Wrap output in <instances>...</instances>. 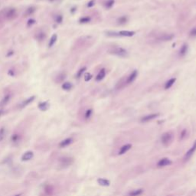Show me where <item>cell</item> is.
<instances>
[{
  "instance_id": "3957f363",
  "label": "cell",
  "mask_w": 196,
  "mask_h": 196,
  "mask_svg": "<svg viewBox=\"0 0 196 196\" xmlns=\"http://www.w3.org/2000/svg\"><path fill=\"white\" fill-rule=\"evenodd\" d=\"M136 32L133 31H120V32H107V34L108 36L113 37H132L135 35Z\"/></svg>"
},
{
  "instance_id": "d4e9b609",
  "label": "cell",
  "mask_w": 196,
  "mask_h": 196,
  "mask_svg": "<svg viewBox=\"0 0 196 196\" xmlns=\"http://www.w3.org/2000/svg\"><path fill=\"white\" fill-rule=\"evenodd\" d=\"M57 40H58V34H54L51 37V38H50V40H49V42H48L49 48L53 47V46H54V45L56 43Z\"/></svg>"
},
{
  "instance_id": "1f68e13d",
  "label": "cell",
  "mask_w": 196,
  "mask_h": 196,
  "mask_svg": "<svg viewBox=\"0 0 196 196\" xmlns=\"http://www.w3.org/2000/svg\"><path fill=\"white\" fill-rule=\"evenodd\" d=\"M5 134H6V130L4 127H2L0 129V142H2L5 137Z\"/></svg>"
},
{
  "instance_id": "277c9868",
  "label": "cell",
  "mask_w": 196,
  "mask_h": 196,
  "mask_svg": "<svg viewBox=\"0 0 196 196\" xmlns=\"http://www.w3.org/2000/svg\"><path fill=\"white\" fill-rule=\"evenodd\" d=\"M173 140V133L172 132H165L161 136V143L164 146H169Z\"/></svg>"
},
{
  "instance_id": "5bb4252c",
  "label": "cell",
  "mask_w": 196,
  "mask_h": 196,
  "mask_svg": "<svg viewBox=\"0 0 196 196\" xmlns=\"http://www.w3.org/2000/svg\"><path fill=\"white\" fill-rule=\"evenodd\" d=\"M132 148V144L130 143H128V144H126V145H123V146L120 148V149L119 150V152H118V155L120 156H122L125 153H127L130 149Z\"/></svg>"
},
{
  "instance_id": "b9f144b4",
  "label": "cell",
  "mask_w": 196,
  "mask_h": 196,
  "mask_svg": "<svg viewBox=\"0 0 196 196\" xmlns=\"http://www.w3.org/2000/svg\"><path fill=\"white\" fill-rule=\"evenodd\" d=\"M2 114H3V110H0V116Z\"/></svg>"
},
{
  "instance_id": "f546056e",
  "label": "cell",
  "mask_w": 196,
  "mask_h": 196,
  "mask_svg": "<svg viewBox=\"0 0 196 196\" xmlns=\"http://www.w3.org/2000/svg\"><path fill=\"white\" fill-rule=\"evenodd\" d=\"M91 21V18L89 16H83L81 17L79 19V22L81 24H86V23H89Z\"/></svg>"
},
{
  "instance_id": "30bf717a",
  "label": "cell",
  "mask_w": 196,
  "mask_h": 196,
  "mask_svg": "<svg viewBox=\"0 0 196 196\" xmlns=\"http://www.w3.org/2000/svg\"><path fill=\"white\" fill-rule=\"evenodd\" d=\"M172 162L169 158H163V159H160L159 160V162L157 163L156 165H157L158 168H163V167L172 165Z\"/></svg>"
},
{
  "instance_id": "e575fe53",
  "label": "cell",
  "mask_w": 196,
  "mask_h": 196,
  "mask_svg": "<svg viewBox=\"0 0 196 196\" xmlns=\"http://www.w3.org/2000/svg\"><path fill=\"white\" fill-rule=\"evenodd\" d=\"M36 23V20L34 18H30L28 20L27 22V27H32L33 25H34Z\"/></svg>"
},
{
  "instance_id": "9c48e42d",
  "label": "cell",
  "mask_w": 196,
  "mask_h": 196,
  "mask_svg": "<svg viewBox=\"0 0 196 196\" xmlns=\"http://www.w3.org/2000/svg\"><path fill=\"white\" fill-rule=\"evenodd\" d=\"M17 16V11L16 9L14 8H11L9 9H8L5 13V18H7L8 20H11L15 18Z\"/></svg>"
},
{
  "instance_id": "8992f818",
  "label": "cell",
  "mask_w": 196,
  "mask_h": 196,
  "mask_svg": "<svg viewBox=\"0 0 196 196\" xmlns=\"http://www.w3.org/2000/svg\"><path fill=\"white\" fill-rule=\"evenodd\" d=\"M60 162V165L63 168H66L70 166L71 164L74 163V159L71 157H62L59 160Z\"/></svg>"
},
{
  "instance_id": "f35d334b",
  "label": "cell",
  "mask_w": 196,
  "mask_h": 196,
  "mask_svg": "<svg viewBox=\"0 0 196 196\" xmlns=\"http://www.w3.org/2000/svg\"><path fill=\"white\" fill-rule=\"evenodd\" d=\"M95 3H96L95 0H90V1H89L88 3L87 4V6L88 8H91V7H93V6L95 5Z\"/></svg>"
},
{
  "instance_id": "ab89813d",
  "label": "cell",
  "mask_w": 196,
  "mask_h": 196,
  "mask_svg": "<svg viewBox=\"0 0 196 196\" xmlns=\"http://www.w3.org/2000/svg\"><path fill=\"white\" fill-rule=\"evenodd\" d=\"M8 74H9V75H10V76H12V77H14V76H15L14 71H12V70H9V72H8Z\"/></svg>"
},
{
  "instance_id": "7a4b0ae2",
  "label": "cell",
  "mask_w": 196,
  "mask_h": 196,
  "mask_svg": "<svg viewBox=\"0 0 196 196\" xmlns=\"http://www.w3.org/2000/svg\"><path fill=\"white\" fill-rule=\"evenodd\" d=\"M109 53L120 58H127L129 55V53L127 49L123 48L122 47H118V46L111 48L109 50Z\"/></svg>"
},
{
  "instance_id": "4316f807",
  "label": "cell",
  "mask_w": 196,
  "mask_h": 196,
  "mask_svg": "<svg viewBox=\"0 0 196 196\" xmlns=\"http://www.w3.org/2000/svg\"><path fill=\"white\" fill-rule=\"evenodd\" d=\"M72 87H73V84L71 82H65L61 85V88L64 90H70L72 89Z\"/></svg>"
},
{
  "instance_id": "7bdbcfd3",
  "label": "cell",
  "mask_w": 196,
  "mask_h": 196,
  "mask_svg": "<svg viewBox=\"0 0 196 196\" xmlns=\"http://www.w3.org/2000/svg\"><path fill=\"white\" fill-rule=\"evenodd\" d=\"M48 2H56L57 0H48Z\"/></svg>"
},
{
  "instance_id": "52a82bcc",
  "label": "cell",
  "mask_w": 196,
  "mask_h": 196,
  "mask_svg": "<svg viewBox=\"0 0 196 196\" xmlns=\"http://www.w3.org/2000/svg\"><path fill=\"white\" fill-rule=\"evenodd\" d=\"M196 151V140L195 141V143H193V145H192V146L189 149H188V152H186V153L185 154V156H184V160L185 161H188L193 155H194V153Z\"/></svg>"
},
{
  "instance_id": "2e32d148",
  "label": "cell",
  "mask_w": 196,
  "mask_h": 196,
  "mask_svg": "<svg viewBox=\"0 0 196 196\" xmlns=\"http://www.w3.org/2000/svg\"><path fill=\"white\" fill-rule=\"evenodd\" d=\"M34 38L38 41H42L46 38V34L43 31H39L35 34L34 35Z\"/></svg>"
},
{
  "instance_id": "4dcf8cb0",
  "label": "cell",
  "mask_w": 196,
  "mask_h": 196,
  "mask_svg": "<svg viewBox=\"0 0 196 196\" xmlns=\"http://www.w3.org/2000/svg\"><path fill=\"white\" fill-rule=\"evenodd\" d=\"M92 114H93V110H92V109H88V110H87L86 112H85V114H84V119H85L86 120H90V117H91V116H92Z\"/></svg>"
},
{
  "instance_id": "7c38bea8",
  "label": "cell",
  "mask_w": 196,
  "mask_h": 196,
  "mask_svg": "<svg viewBox=\"0 0 196 196\" xmlns=\"http://www.w3.org/2000/svg\"><path fill=\"white\" fill-rule=\"evenodd\" d=\"M105 76H106V69L105 68H102L98 72V74H97L96 78H95V80H96V81L97 82L101 81L102 80L104 79Z\"/></svg>"
},
{
  "instance_id": "d6986e66",
  "label": "cell",
  "mask_w": 196,
  "mask_h": 196,
  "mask_svg": "<svg viewBox=\"0 0 196 196\" xmlns=\"http://www.w3.org/2000/svg\"><path fill=\"white\" fill-rule=\"evenodd\" d=\"M34 99H35V96H32V97H29L28 99H26L25 100H24V101L21 103L20 107H21V108H24V107H27L29 104H30L32 102H33V101L34 100Z\"/></svg>"
},
{
  "instance_id": "8d00e7d4",
  "label": "cell",
  "mask_w": 196,
  "mask_h": 196,
  "mask_svg": "<svg viewBox=\"0 0 196 196\" xmlns=\"http://www.w3.org/2000/svg\"><path fill=\"white\" fill-rule=\"evenodd\" d=\"M92 78H93V75H92L91 74L87 73V74L84 75V81L86 82L89 81H90V80L92 79Z\"/></svg>"
},
{
  "instance_id": "5b68a950",
  "label": "cell",
  "mask_w": 196,
  "mask_h": 196,
  "mask_svg": "<svg viewBox=\"0 0 196 196\" xmlns=\"http://www.w3.org/2000/svg\"><path fill=\"white\" fill-rule=\"evenodd\" d=\"M175 37V34L172 33H162L156 37V40L159 41H172Z\"/></svg>"
},
{
  "instance_id": "484cf974",
  "label": "cell",
  "mask_w": 196,
  "mask_h": 196,
  "mask_svg": "<svg viewBox=\"0 0 196 196\" xmlns=\"http://www.w3.org/2000/svg\"><path fill=\"white\" fill-rule=\"evenodd\" d=\"M97 182L99 185L102 186H109L110 185V181L109 180L103 179V178H99L97 179Z\"/></svg>"
},
{
  "instance_id": "ba28073f",
  "label": "cell",
  "mask_w": 196,
  "mask_h": 196,
  "mask_svg": "<svg viewBox=\"0 0 196 196\" xmlns=\"http://www.w3.org/2000/svg\"><path fill=\"white\" fill-rule=\"evenodd\" d=\"M160 114L157 113V114H150L146 115L144 116H143L140 120V121L142 123H147L149 121H152L153 120H155L156 118H157L158 116H159Z\"/></svg>"
},
{
  "instance_id": "9a60e30c",
  "label": "cell",
  "mask_w": 196,
  "mask_h": 196,
  "mask_svg": "<svg viewBox=\"0 0 196 196\" xmlns=\"http://www.w3.org/2000/svg\"><path fill=\"white\" fill-rule=\"evenodd\" d=\"M33 156H34L33 152H32V151H27V152H25L22 155V161H29V160H31V159H32Z\"/></svg>"
},
{
  "instance_id": "44dd1931",
  "label": "cell",
  "mask_w": 196,
  "mask_h": 196,
  "mask_svg": "<svg viewBox=\"0 0 196 196\" xmlns=\"http://www.w3.org/2000/svg\"><path fill=\"white\" fill-rule=\"evenodd\" d=\"M21 140V136L19 133H14L12 136H11V141L13 144H18Z\"/></svg>"
},
{
  "instance_id": "f1b7e54d",
  "label": "cell",
  "mask_w": 196,
  "mask_h": 196,
  "mask_svg": "<svg viewBox=\"0 0 196 196\" xmlns=\"http://www.w3.org/2000/svg\"><path fill=\"white\" fill-rule=\"evenodd\" d=\"M86 70H87V67H83L81 69H79V71H78L77 72V74H76V78H77V79H80L82 76H83V73L86 71Z\"/></svg>"
},
{
  "instance_id": "74e56055",
  "label": "cell",
  "mask_w": 196,
  "mask_h": 196,
  "mask_svg": "<svg viewBox=\"0 0 196 196\" xmlns=\"http://www.w3.org/2000/svg\"><path fill=\"white\" fill-rule=\"evenodd\" d=\"M189 35H190V37H192V38L196 37V27L192 28V29L190 30V32H189Z\"/></svg>"
},
{
  "instance_id": "603a6c76",
  "label": "cell",
  "mask_w": 196,
  "mask_h": 196,
  "mask_svg": "<svg viewBox=\"0 0 196 196\" xmlns=\"http://www.w3.org/2000/svg\"><path fill=\"white\" fill-rule=\"evenodd\" d=\"M143 192H144V190L143 188H138V189L131 191L128 196H140Z\"/></svg>"
},
{
  "instance_id": "d590c367",
  "label": "cell",
  "mask_w": 196,
  "mask_h": 196,
  "mask_svg": "<svg viewBox=\"0 0 196 196\" xmlns=\"http://www.w3.org/2000/svg\"><path fill=\"white\" fill-rule=\"evenodd\" d=\"M186 135H187V130H186V129H184L181 132V133H180L179 139L181 140L184 139L186 137Z\"/></svg>"
},
{
  "instance_id": "ffe728a7",
  "label": "cell",
  "mask_w": 196,
  "mask_h": 196,
  "mask_svg": "<svg viewBox=\"0 0 196 196\" xmlns=\"http://www.w3.org/2000/svg\"><path fill=\"white\" fill-rule=\"evenodd\" d=\"M49 103L48 101H43L38 103V109L41 111H45L49 108Z\"/></svg>"
},
{
  "instance_id": "cb8c5ba5",
  "label": "cell",
  "mask_w": 196,
  "mask_h": 196,
  "mask_svg": "<svg viewBox=\"0 0 196 196\" xmlns=\"http://www.w3.org/2000/svg\"><path fill=\"white\" fill-rule=\"evenodd\" d=\"M127 22H128V17L127 16H122L119 17V18H117V20H116L117 24H118V25H120L127 23Z\"/></svg>"
},
{
  "instance_id": "6da1fadb",
  "label": "cell",
  "mask_w": 196,
  "mask_h": 196,
  "mask_svg": "<svg viewBox=\"0 0 196 196\" xmlns=\"http://www.w3.org/2000/svg\"><path fill=\"white\" fill-rule=\"evenodd\" d=\"M137 77H138V71L137 70L132 71L130 74V75L127 77V78H125V79L123 80L122 83L119 82L118 84H120V88L124 87L126 86H128V85L131 84L132 83H133V82L136 81V79L137 78Z\"/></svg>"
},
{
  "instance_id": "7402d4cb",
  "label": "cell",
  "mask_w": 196,
  "mask_h": 196,
  "mask_svg": "<svg viewBox=\"0 0 196 196\" xmlns=\"http://www.w3.org/2000/svg\"><path fill=\"white\" fill-rule=\"evenodd\" d=\"M35 11H36V8H35V7H34V6L29 7V8L25 10V12H24V16H32V15H33V14L35 12Z\"/></svg>"
},
{
  "instance_id": "8fae6325",
  "label": "cell",
  "mask_w": 196,
  "mask_h": 196,
  "mask_svg": "<svg viewBox=\"0 0 196 196\" xmlns=\"http://www.w3.org/2000/svg\"><path fill=\"white\" fill-rule=\"evenodd\" d=\"M188 51V45L187 43H184L181 46L179 51V57H181V58L185 57L187 54Z\"/></svg>"
},
{
  "instance_id": "d6a6232c",
  "label": "cell",
  "mask_w": 196,
  "mask_h": 196,
  "mask_svg": "<svg viewBox=\"0 0 196 196\" xmlns=\"http://www.w3.org/2000/svg\"><path fill=\"white\" fill-rule=\"evenodd\" d=\"M54 21L58 23V24H61L63 22V16L62 15H58L54 18Z\"/></svg>"
},
{
  "instance_id": "83f0119b",
  "label": "cell",
  "mask_w": 196,
  "mask_h": 196,
  "mask_svg": "<svg viewBox=\"0 0 196 196\" xmlns=\"http://www.w3.org/2000/svg\"><path fill=\"white\" fill-rule=\"evenodd\" d=\"M114 0H107V1L104 3V8H105L106 9H111V8L114 5Z\"/></svg>"
},
{
  "instance_id": "60d3db41",
  "label": "cell",
  "mask_w": 196,
  "mask_h": 196,
  "mask_svg": "<svg viewBox=\"0 0 196 196\" xmlns=\"http://www.w3.org/2000/svg\"><path fill=\"white\" fill-rule=\"evenodd\" d=\"M13 54H14L13 51H9V53H8V54H6V56H7V57H10V56H12V55Z\"/></svg>"
},
{
  "instance_id": "ac0fdd59",
  "label": "cell",
  "mask_w": 196,
  "mask_h": 196,
  "mask_svg": "<svg viewBox=\"0 0 196 196\" xmlns=\"http://www.w3.org/2000/svg\"><path fill=\"white\" fill-rule=\"evenodd\" d=\"M11 97H12V96H11V94H9L5 95L4 97L2 98V100L0 101V107H4V106H5L6 104H8L10 100H11Z\"/></svg>"
},
{
  "instance_id": "836d02e7",
  "label": "cell",
  "mask_w": 196,
  "mask_h": 196,
  "mask_svg": "<svg viewBox=\"0 0 196 196\" xmlns=\"http://www.w3.org/2000/svg\"><path fill=\"white\" fill-rule=\"evenodd\" d=\"M65 74H59L58 77H57V82H58V83H60V82L63 81V80L64 79H65Z\"/></svg>"
},
{
  "instance_id": "4fadbf2b",
  "label": "cell",
  "mask_w": 196,
  "mask_h": 196,
  "mask_svg": "<svg viewBox=\"0 0 196 196\" xmlns=\"http://www.w3.org/2000/svg\"><path fill=\"white\" fill-rule=\"evenodd\" d=\"M74 142V139L72 138H67L65 139L62 140L60 143H59V147L61 148H65V147L70 146L71 143H73Z\"/></svg>"
},
{
  "instance_id": "e0dca14e",
  "label": "cell",
  "mask_w": 196,
  "mask_h": 196,
  "mask_svg": "<svg viewBox=\"0 0 196 196\" xmlns=\"http://www.w3.org/2000/svg\"><path fill=\"white\" fill-rule=\"evenodd\" d=\"M176 78H170L169 80H168L165 83V86H164L165 90L170 89L174 85V83H176Z\"/></svg>"
},
{
  "instance_id": "ee69618b",
  "label": "cell",
  "mask_w": 196,
  "mask_h": 196,
  "mask_svg": "<svg viewBox=\"0 0 196 196\" xmlns=\"http://www.w3.org/2000/svg\"><path fill=\"white\" fill-rule=\"evenodd\" d=\"M22 195L21 194H18V195H14V196H21Z\"/></svg>"
}]
</instances>
